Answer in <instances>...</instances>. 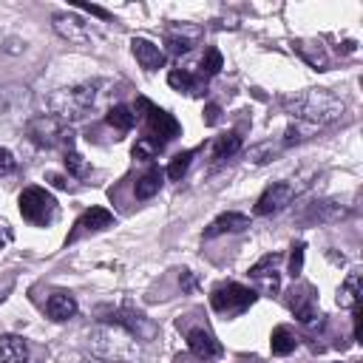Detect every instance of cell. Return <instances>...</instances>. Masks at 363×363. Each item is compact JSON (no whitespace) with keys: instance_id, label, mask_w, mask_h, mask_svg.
<instances>
[{"instance_id":"5bb4252c","label":"cell","mask_w":363,"mask_h":363,"mask_svg":"<svg viewBox=\"0 0 363 363\" xmlns=\"http://www.w3.org/2000/svg\"><path fill=\"white\" fill-rule=\"evenodd\" d=\"M31 352L20 335H0V360L3 363H28Z\"/></svg>"},{"instance_id":"cb8c5ba5","label":"cell","mask_w":363,"mask_h":363,"mask_svg":"<svg viewBox=\"0 0 363 363\" xmlns=\"http://www.w3.org/2000/svg\"><path fill=\"white\" fill-rule=\"evenodd\" d=\"M238 147H241V136L238 133H224V136H218V142H216V147H213V159H230L233 153H238Z\"/></svg>"},{"instance_id":"83f0119b","label":"cell","mask_w":363,"mask_h":363,"mask_svg":"<svg viewBox=\"0 0 363 363\" xmlns=\"http://www.w3.org/2000/svg\"><path fill=\"white\" fill-rule=\"evenodd\" d=\"M159 150H162V142H156L150 136H142L133 145V156L136 159H153V156H159Z\"/></svg>"},{"instance_id":"836d02e7","label":"cell","mask_w":363,"mask_h":363,"mask_svg":"<svg viewBox=\"0 0 363 363\" xmlns=\"http://www.w3.org/2000/svg\"><path fill=\"white\" fill-rule=\"evenodd\" d=\"M88 14H96V17H108V11L105 9H99V6H82Z\"/></svg>"},{"instance_id":"d590c367","label":"cell","mask_w":363,"mask_h":363,"mask_svg":"<svg viewBox=\"0 0 363 363\" xmlns=\"http://www.w3.org/2000/svg\"><path fill=\"white\" fill-rule=\"evenodd\" d=\"M182 284H184V289H193V275L190 272H182Z\"/></svg>"},{"instance_id":"7402d4cb","label":"cell","mask_w":363,"mask_h":363,"mask_svg":"<svg viewBox=\"0 0 363 363\" xmlns=\"http://www.w3.org/2000/svg\"><path fill=\"white\" fill-rule=\"evenodd\" d=\"M105 122L111 125V128H116V130H130L133 128V122H136V116H133V111L128 108V105H113L111 111H108V116H105Z\"/></svg>"},{"instance_id":"8fae6325","label":"cell","mask_w":363,"mask_h":363,"mask_svg":"<svg viewBox=\"0 0 363 363\" xmlns=\"http://www.w3.org/2000/svg\"><path fill=\"white\" fill-rule=\"evenodd\" d=\"M130 51H133L136 62H139L145 71H156V68L164 65V54L159 51V45L150 43V40H145V37H133V40H130Z\"/></svg>"},{"instance_id":"4dcf8cb0","label":"cell","mask_w":363,"mask_h":363,"mask_svg":"<svg viewBox=\"0 0 363 363\" xmlns=\"http://www.w3.org/2000/svg\"><path fill=\"white\" fill-rule=\"evenodd\" d=\"M14 167H17V159L11 156V150L0 147V176H9Z\"/></svg>"},{"instance_id":"4fadbf2b","label":"cell","mask_w":363,"mask_h":363,"mask_svg":"<svg viewBox=\"0 0 363 363\" xmlns=\"http://www.w3.org/2000/svg\"><path fill=\"white\" fill-rule=\"evenodd\" d=\"M250 227V218L241 216V213H221L218 218L210 221V227L204 230V238H216V235H224V233H241Z\"/></svg>"},{"instance_id":"2e32d148","label":"cell","mask_w":363,"mask_h":363,"mask_svg":"<svg viewBox=\"0 0 363 363\" xmlns=\"http://www.w3.org/2000/svg\"><path fill=\"white\" fill-rule=\"evenodd\" d=\"M292 48L315 68V71H326L329 68V54H326V48L320 45V43H309V40H295L292 43Z\"/></svg>"},{"instance_id":"277c9868","label":"cell","mask_w":363,"mask_h":363,"mask_svg":"<svg viewBox=\"0 0 363 363\" xmlns=\"http://www.w3.org/2000/svg\"><path fill=\"white\" fill-rule=\"evenodd\" d=\"M17 204H20V216L34 227H45L57 213L54 196L48 190H43V187H26L20 193V199H17Z\"/></svg>"},{"instance_id":"d6a6232c","label":"cell","mask_w":363,"mask_h":363,"mask_svg":"<svg viewBox=\"0 0 363 363\" xmlns=\"http://www.w3.org/2000/svg\"><path fill=\"white\" fill-rule=\"evenodd\" d=\"M60 363H88L85 357H79V354H62L60 357Z\"/></svg>"},{"instance_id":"484cf974","label":"cell","mask_w":363,"mask_h":363,"mask_svg":"<svg viewBox=\"0 0 363 363\" xmlns=\"http://www.w3.org/2000/svg\"><path fill=\"white\" fill-rule=\"evenodd\" d=\"M190 159H193V150H182V153H176V156L170 159V164H167V176H170L173 182H179V179L187 173Z\"/></svg>"},{"instance_id":"1f68e13d","label":"cell","mask_w":363,"mask_h":363,"mask_svg":"<svg viewBox=\"0 0 363 363\" xmlns=\"http://www.w3.org/2000/svg\"><path fill=\"white\" fill-rule=\"evenodd\" d=\"M170 51H176V54H184V51H190V40H179V37H170Z\"/></svg>"},{"instance_id":"4316f807","label":"cell","mask_w":363,"mask_h":363,"mask_svg":"<svg viewBox=\"0 0 363 363\" xmlns=\"http://www.w3.org/2000/svg\"><path fill=\"white\" fill-rule=\"evenodd\" d=\"M221 65H224V60H221V54H218V48H207L204 51V57H201V77H216L218 71H221Z\"/></svg>"},{"instance_id":"44dd1931","label":"cell","mask_w":363,"mask_h":363,"mask_svg":"<svg viewBox=\"0 0 363 363\" xmlns=\"http://www.w3.org/2000/svg\"><path fill=\"white\" fill-rule=\"evenodd\" d=\"M357 298H360V272H349V278L343 281V286L337 292V303L346 309H354Z\"/></svg>"},{"instance_id":"7a4b0ae2","label":"cell","mask_w":363,"mask_h":363,"mask_svg":"<svg viewBox=\"0 0 363 363\" xmlns=\"http://www.w3.org/2000/svg\"><path fill=\"white\" fill-rule=\"evenodd\" d=\"M286 111L309 125H332L346 113V105L340 96H335L326 88H309L286 102Z\"/></svg>"},{"instance_id":"5b68a950","label":"cell","mask_w":363,"mask_h":363,"mask_svg":"<svg viewBox=\"0 0 363 363\" xmlns=\"http://www.w3.org/2000/svg\"><path fill=\"white\" fill-rule=\"evenodd\" d=\"M26 130H28L31 142L40 145V147H60V145L71 142V128H68V122H62V119L54 116V113L34 116Z\"/></svg>"},{"instance_id":"8d00e7d4","label":"cell","mask_w":363,"mask_h":363,"mask_svg":"<svg viewBox=\"0 0 363 363\" xmlns=\"http://www.w3.org/2000/svg\"><path fill=\"white\" fill-rule=\"evenodd\" d=\"M0 244H3V241H0Z\"/></svg>"},{"instance_id":"3957f363","label":"cell","mask_w":363,"mask_h":363,"mask_svg":"<svg viewBox=\"0 0 363 363\" xmlns=\"http://www.w3.org/2000/svg\"><path fill=\"white\" fill-rule=\"evenodd\" d=\"M96 88H99V82H82V85H74V88H62V91H57V94L51 96L54 116H60L62 122L85 116V113L94 108L96 96H99V91H96Z\"/></svg>"},{"instance_id":"ffe728a7","label":"cell","mask_w":363,"mask_h":363,"mask_svg":"<svg viewBox=\"0 0 363 363\" xmlns=\"http://www.w3.org/2000/svg\"><path fill=\"white\" fill-rule=\"evenodd\" d=\"M349 210L346 207H340L337 201H320V204H312V210H309V216L306 218H312V221H337V218H343Z\"/></svg>"},{"instance_id":"e575fe53","label":"cell","mask_w":363,"mask_h":363,"mask_svg":"<svg viewBox=\"0 0 363 363\" xmlns=\"http://www.w3.org/2000/svg\"><path fill=\"white\" fill-rule=\"evenodd\" d=\"M216 119H218V105H210V108H207V122L213 125Z\"/></svg>"},{"instance_id":"d6986e66","label":"cell","mask_w":363,"mask_h":363,"mask_svg":"<svg viewBox=\"0 0 363 363\" xmlns=\"http://www.w3.org/2000/svg\"><path fill=\"white\" fill-rule=\"evenodd\" d=\"M295 335H292V329L289 326H275L272 329V335H269V349H272V354H289L292 349H295Z\"/></svg>"},{"instance_id":"9c48e42d","label":"cell","mask_w":363,"mask_h":363,"mask_svg":"<svg viewBox=\"0 0 363 363\" xmlns=\"http://www.w3.org/2000/svg\"><path fill=\"white\" fill-rule=\"evenodd\" d=\"M292 199H295V187H292L289 182H275L272 187H267V190L261 193V199H258V204H255V213H258V216L278 213V210H284Z\"/></svg>"},{"instance_id":"ba28073f","label":"cell","mask_w":363,"mask_h":363,"mask_svg":"<svg viewBox=\"0 0 363 363\" xmlns=\"http://www.w3.org/2000/svg\"><path fill=\"white\" fill-rule=\"evenodd\" d=\"M102 315H108L105 320H111V323L128 329V332L136 335L139 340H147V337L156 335V326H153L145 315H139V312H133V309H119V306H116V309H102Z\"/></svg>"},{"instance_id":"7c38bea8","label":"cell","mask_w":363,"mask_h":363,"mask_svg":"<svg viewBox=\"0 0 363 363\" xmlns=\"http://www.w3.org/2000/svg\"><path fill=\"white\" fill-rule=\"evenodd\" d=\"M187 346L199 357H218L221 354V343L216 340V335L207 332V329H201V326H196V329L187 332Z\"/></svg>"},{"instance_id":"6da1fadb","label":"cell","mask_w":363,"mask_h":363,"mask_svg":"<svg viewBox=\"0 0 363 363\" xmlns=\"http://www.w3.org/2000/svg\"><path fill=\"white\" fill-rule=\"evenodd\" d=\"M88 349L94 357H102L108 363H139L142 360V346L139 337L130 335L128 329L116 323H99L88 332L85 337Z\"/></svg>"},{"instance_id":"f1b7e54d","label":"cell","mask_w":363,"mask_h":363,"mask_svg":"<svg viewBox=\"0 0 363 363\" xmlns=\"http://www.w3.org/2000/svg\"><path fill=\"white\" fill-rule=\"evenodd\" d=\"M65 167H68V173H74V176H88V162L77 153V150H65Z\"/></svg>"},{"instance_id":"30bf717a","label":"cell","mask_w":363,"mask_h":363,"mask_svg":"<svg viewBox=\"0 0 363 363\" xmlns=\"http://www.w3.org/2000/svg\"><path fill=\"white\" fill-rule=\"evenodd\" d=\"M51 26H54V31L62 40H68L74 45H91V28L79 17H74V14H54Z\"/></svg>"},{"instance_id":"9a60e30c","label":"cell","mask_w":363,"mask_h":363,"mask_svg":"<svg viewBox=\"0 0 363 363\" xmlns=\"http://www.w3.org/2000/svg\"><path fill=\"white\" fill-rule=\"evenodd\" d=\"M45 312L54 320H68V318L77 315V301H74L71 292H51L48 301H45Z\"/></svg>"},{"instance_id":"ac0fdd59","label":"cell","mask_w":363,"mask_h":363,"mask_svg":"<svg viewBox=\"0 0 363 363\" xmlns=\"http://www.w3.org/2000/svg\"><path fill=\"white\" fill-rule=\"evenodd\" d=\"M113 224V213L105 210V207H91L79 216V227L82 230H105Z\"/></svg>"},{"instance_id":"52a82bcc","label":"cell","mask_w":363,"mask_h":363,"mask_svg":"<svg viewBox=\"0 0 363 363\" xmlns=\"http://www.w3.org/2000/svg\"><path fill=\"white\" fill-rule=\"evenodd\" d=\"M136 108L139 111H145V119H147V128H150V139H156V142H167V139H176L179 136V122L167 113V111H162V108H156V105H150L145 96H139L136 99Z\"/></svg>"},{"instance_id":"d4e9b609","label":"cell","mask_w":363,"mask_h":363,"mask_svg":"<svg viewBox=\"0 0 363 363\" xmlns=\"http://www.w3.org/2000/svg\"><path fill=\"white\" fill-rule=\"evenodd\" d=\"M167 82H170V88H176V91H187V94H193V91L199 88V79H196L190 71H182V68L170 71V74H167Z\"/></svg>"},{"instance_id":"8992f818","label":"cell","mask_w":363,"mask_h":363,"mask_svg":"<svg viewBox=\"0 0 363 363\" xmlns=\"http://www.w3.org/2000/svg\"><path fill=\"white\" fill-rule=\"evenodd\" d=\"M255 301V292L241 286V284H218L213 292H210V303L216 312H227V315H241L247 306H252Z\"/></svg>"},{"instance_id":"603a6c76","label":"cell","mask_w":363,"mask_h":363,"mask_svg":"<svg viewBox=\"0 0 363 363\" xmlns=\"http://www.w3.org/2000/svg\"><path fill=\"white\" fill-rule=\"evenodd\" d=\"M159 187H162V170L150 167V170L136 182V199H150V196L159 193Z\"/></svg>"},{"instance_id":"f546056e","label":"cell","mask_w":363,"mask_h":363,"mask_svg":"<svg viewBox=\"0 0 363 363\" xmlns=\"http://www.w3.org/2000/svg\"><path fill=\"white\" fill-rule=\"evenodd\" d=\"M301 269H303V244L292 247V255H289V275L295 278V275H301Z\"/></svg>"},{"instance_id":"e0dca14e","label":"cell","mask_w":363,"mask_h":363,"mask_svg":"<svg viewBox=\"0 0 363 363\" xmlns=\"http://www.w3.org/2000/svg\"><path fill=\"white\" fill-rule=\"evenodd\" d=\"M289 306L295 312L298 320L309 323L315 318V306H312V286H298L292 289V298H289Z\"/></svg>"}]
</instances>
